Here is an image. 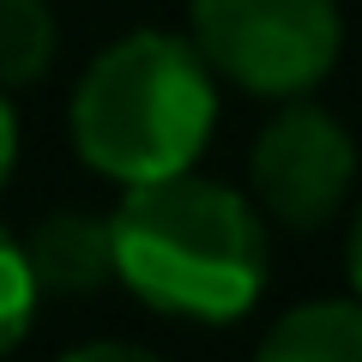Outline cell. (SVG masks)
<instances>
[{
    "instance_id": "obj_1",
    "label": "cell",
    "mask_w": 362,
    "mask_h": 362,
    "mask_svg": "<svg viewBox=\"0 0 362 362\" xmlns=\"http://www.w3.org/2000/svg\"><path fill=\"white\" fill-rule=\"evenodd\" d=\"M115 278L175 320H242L266 290V223L235 187L194 169L133 181L115 218Z\"/></svg>"
},
{
    "instance_id": "obj_2",
    "label": "cell",
    "mask_w": 362,
    "mask_h": 362,
    "mask_svg": "<svg viewBox=\"0 0 362 362\" xmlns=\"http://www.w3.org/2000/svg\"><path fill=\"white\" fill-rule=\"evenodd\" d=\"M218 127V78L194 37L133 30L85 66L73 90V145L97 175L157 181L194 169Z\"/></svg>"
},
{
    "instance_id": "obj_3",
    "label": "cell",
    "mask_w": 362,
    "mask_h": 362,
    "mask_svg": "<svg viewBox=\"0 0 362 362\" xmlns=\"http://www.w3.org/2000/svg\"><path fill=\"white\" fill-rule=\"evenodd\" d=\"M194 49L254 97H308L344 49L338 0H187Z\"/></svg>"
},
{
    "instance_id": "obj_4",
    "label": "cell",
    "mask_w": 362,
    "mask_h": 362,
    "mask_svg": "<svg viewBox=\"0 0 362 362\" xmlns=\"http://www.w3.org/2000/svg\"><path fill=\"white\" fill-rule=\"evenodd\" d=\"M259 206L290 230H320L326 218H338V206L350 199L356 181V139L338 115H326L320 103L284 97V109L259 127L254 157H247Z\"/></svg>"
},
{
    "instance_id": "obj_5",
    "label": "cell",
    "mask_w": 362,
    "mask_h": 362,
    "mask_svg": "<svg viewBox=\"0 0 362 362\" xmlns=\"http://www.w3.org/2000/svg\"><path fill=\"white\" fill-rule=\"evenodd\" d=\"M25 259L37 272V290L54 296H97L115 278V230L109 218L85 211H54L25 235Z\"/></svg>"
},
{
    "instance_id": "obj_6",
    "label": "cell",
    "mask_w": 362,
    "mask_h": 362,
    "mask_svg": "<svg viewBox=\"0 0 362 362\" xmlns=\"http://www.w3.org/2000/svg\"><path fill=\"white\" fill-rule=\"evenodd\" d=\"M254 362H362V302H302L259 338Z\"/></svg>"
},
{
    "instance_id": "obj_7",
    "label": "cell",
    "mask_w": 362,
    "mask_h": 362,
    "mask_svg": "<svg viewBox=\"0 0 362 362\" xmlns=\"http://www.w3.org/2000/svg\"><path fill=\"white\" fill-rule=\"evenodd\" d=\"M54 49H61V25L49 0H0V90L42 78Z\"/></svg>"
},
{
    "instance_id": "obj_8",
    "label": "cell",
    "mask_w": 362,
    "mask_h": 362,
    "mask_svg": "<svg viewBox=\"0 0 362 362\" xmlns=\"http://www.w3.org/2000/svg\"><path fill=\"white\" fill-rule=\"evenodd\" d=\"M37 272H30L25 259V242H13V235L0 230V356H13L18 344H25L30 320H37Z\"/></svg>"
},
{
    "instance_id": "obj_9",
    "label": "cell",
    "mask_w": 362,
    "mask_h": 362,
    "mask_svg": "<svg viewBox=\"0 0 362 362\" xmlns=\"http://www.w3.org/2000/svg\"><path fill=\"white\" fill-rule=\"evenodd\" d=\"M61 362H163L157 350H139V344H78V350H66Z\"/></svg>"
},
{
    "instance_id": "obj_10",
    "label": "cell",
    "mask_w": 362,
    "mask_h": 362,
    "mask_svg": "<svg viewBox=\"0 0 362 362\" xmlns=\"http://www.w3.org/2000/svg\"><path fill=\"white\" fill-rule=\"evenodd\" d=\"M13 169H18V115L6 103V90H0V187L13 181Z\"/></svg>"
},
{
    "instance_id": "obj_11",
    "label": "cell",
    "mask_w": 362,
    "mask_h": 362,
    "mask_svg": "<svg viewBox=\"0 0 362 362\" xmlns=\"http://www.w3.org/2000/svg\"><path fill=\"white\" fill-rule=\"evenodd\" d=\"M344 266H350V290L362 302V206H356V223H350V247H344Z\"/></svg>"
}]
</instances>
